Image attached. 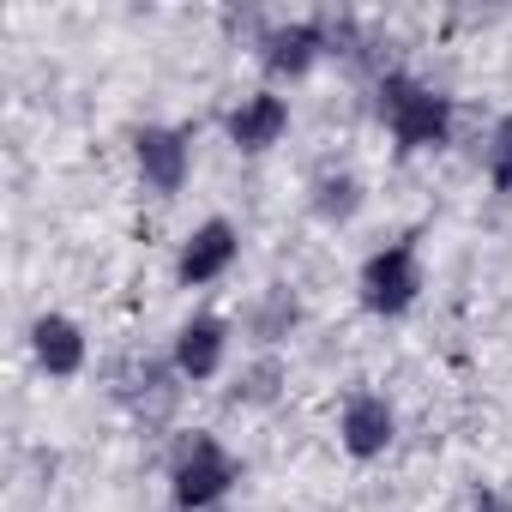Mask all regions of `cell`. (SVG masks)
Listing matches in <instances>:
<instances>
[{
	"mask_svg": "<svg viewBox=\"0 0 512 512\" xmlns=\"http://www.w3.org/2000/svg\"><path fill=\"white\" fill-rule=\"evenodd\" d=\"M374 115H380L398 157H434V151H446L458 139V103L440 85H428L422 73H404V67L380 73Z\"/></svg>",
	"mask_w": 512,
	"mask_h": 512,
	"instance_id": "obj_1",
	"label": "cell"
},
{
	"mask_svg": "<svg viewBox=\"0 0 512 512\" xmlns=\"http://www.w3.org/2000/svg\"><path fill=\"white\" fill-rule=\"evenodd\" d=\"M241 476H247V464L217 428H187L169 446V470H163L175 512H223L229 494L241 488Z\"/></svg>",
	"mask_w": 512,
	"mask_h": 512,
	"instance_id": "obj_2",
	"label": "cell"
},
{
	"mask_svg": "<svg viewBox=\"0 0 512 512\" xmlns=\"http://www.w3.org/2000/svg\"><path fill=\"white\" fill-rule=\"evenodd\" d=\"M422 296H428V266H422V235L416 229H404V235H392V241H380V247L362 253V266H356V302H362V314L404 320V314L422 308Z\"/></svg>",
	"mask_w": 512,
	"mask_h": 512,
	"instance_id": "obj_3",
	"label": "cell"
},
{
	"mask_svg": "<svg viewBox=\"0 0 512 512\" xmlns=\"http://www.w3.org/2000/svg\"><path fill=\"white\" fill-rule=\"evenodd\" d=\"M398 404H392V392H380V386H350L344 398H338V416H332V434H338V452L350 458V464H380L392 446H398Z\"/></svg>",
	"mask_w": 512,
	"mask_h": 512,
	"instance_id": "obj_4",
	"label": "cell"
},
{
	"mask_svg": "<svg viewBox=\"0 0 512 512\" xmlns=\"http://www.w3.org/2000/svg\"><path fill=\"white\" fill-rule=\"evenodd\" d=\"M229 356H235V320L223 308H193L169 338V368L181 374V386L229 380Z\"/></svg>",
	"mask_w": 512,
	"mask_h": 512,
	"instance_id": "obj_5",
	"label": "cell"
},
{
	"mask_svg": "<svg viewBox=\"0 0 512 512\" xmlns=\"http://www.w3.org/2000/svg\"><path fill=\"white\" fill-rule=\"evenodd\" d=\"M290 127H296V103L278 85H253L247 97L223 109V145L235 157H272L290 139Z\"/></svg>",
	"mask_w": 512,
	"mask_h": 512,
	"instance_id": "obj_6",
	"label": "cell"
},
{
	"mask_svg": "<svg viewBox=\"0 0 512 512\" xmlns=\"http://www.w3.org/2000/svg\"><path fill=\"white\" fill-rule=\"evenodd\" d=\"M235 266H241V229H235V217H223V211L199 217V223L175 241V284H181V290H211V284H223Z\"/></svg>",
	"mask_w": 512,
	"mask_h": 512,
	"instance_id": "obj_7",
	"label": "cell"
},
{
	"mask_svg": "<svg viewBox=\"0 0 512 512\" xmlns=\"http://www.w3.org/2000/svg\"><path fill=\"white\" fill-rule=\"evenodd\" d=\"M133 175L151 199H175L193 181V133L175 127V121L133 127Z\"/></svg>",
	"mask_w": 512,
	"mask_h": 512,
	"instance_id": "obj_8",
	"label": "cell"
},
{
	"mask_svg": "<svg viewBox=\"0 0 512 512\" xmlns=\"http://www.w3.org/2000/svg\"><path fill=\"white\" fill-rule=\"evenodd\" d=\"M25 350H31V362H37L43 380H79L91 368V332L67 308H43L25 326Z\"/></svg>",
	"mask_w": 512,
	"mask_h": 512,
	"instance_id": "obj_9",
	"label": "cell"
},
{
	"mask_svg": "<svg viewBox=\"0 0 512 512\" xmlns=\"http://www.w3.org/2000/svg\"><path fill=\"white\" fill-rule=\"evenodd\" d=\"M326 49H332V37H326L320 19H284L260 37V73H266V85L290 91L326 61Z\"/></svg>",
	"mask_w": 512,
	"mask_h": 512,
	"instance_id": "obj_10",
	"label": "cell"
},
{
	"mask_svg": "<svg viewBox=\"0 0 512 512\" xmlns=\"http://www.w3.org/2000/svg\"><path fill=\"white\" fill-rule=\"evenodd\" d=\"M302 296L290 284H266V290H253V302L241 308L235 332L247 338V350H290V338L302 332Z\"/></svg>",
	"mask_w": 512,
	"mask_h": 512,
	"instance_id": "obj_11",
	"label": "cell"
},
{
	"mask_svg": "<svg viewBox=\"0 0 512 512\" xmlns=\"http://www.w3.org/2000/svg\"><path fill=\"white\" fill-rule=\"evenodd\" d=\"M284 392H290V350H247L223 380L229 410H272Z\"/></svg>",
	"mask_w": 512,
	"mask_h": 512,
	"instance_id": "obj_12",
	"label": "cell"
},
{
	"mask_svg": "<svg viewBox=\"0 0 512 512\" xmlns=\"http://www.w3.org/2000/svg\"><path fill=\"white\" fill-rule=\"evenodd\" d=\"M368 205V181L356 169H320L308 181V211L326 223V229H350Z\"/></svg>",
	"mask_w": 512,
	"mask_h": 512,
	"instance_id": "obj_13",
	"label": "cell"
},
{
	"mask_svg": "<svg viewBox=\"0 0 512 512\" xmlns=\"http://www.w3.org/2000/svg\"><path fill=\"white\" fill-rule=\"evenodd\" d=\"M482 181L494 193H512V109H500L482 139Z\"/></svg>",
	"mask_w": 512,
	"mask_h": 512,
	"instance_id": "obj_14",
	"label": "cell"
},
{
	"mask_svg": "<svg viewBox=\"0 0 512 512\" xmlns=\"http://www.w3.org/2000/svg\"><path fill=\"white\" fill-rule=\"evenodd\" d=\"M470 512H512V494H500V488L482 482V488L470 494Z\"/></svg>",
	"mask_w": 512,
	"mask_h": 512,
	"instance_id": "obj_15",
	"label": "cell"
}]
</instances>
